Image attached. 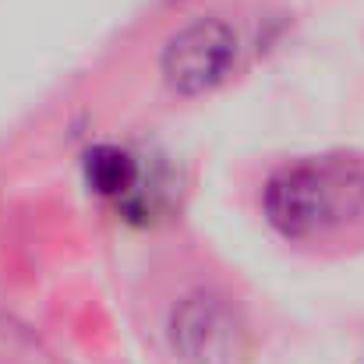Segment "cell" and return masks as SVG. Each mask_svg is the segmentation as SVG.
I'll list each match as a JSON object with an SVG mask.
<instances>
[{
  "label": "cell",
  "mask_w": 364,
  "mask_h": 364,
  "mask_svg": "<svg viewBox=\"0 0 364 364\" xmlns=\"http://www.w3.org/2000/svg\"><path fill=\"white\" fill-rule=\"evenodd\" d=\"M237 50V32L223 18H195L163 43L159 75L173 96L195 100L234 75Z\"/></svg>",
  "instance_id": "2"
},
{
  "label": "cell",
  "mask_w": 364,
  "mask_h": 364,
  "mask_svg": "<svg viewBox=\"0 0 364 364\" xmlns=\"http://www.w3.org/2000/svg\"><path fill=\"white\" fill-rule=\"evenodd\" d=\"M262 209L290 241L329 237L364 213V170L343 159L290 163L265 181Z\"/></svg>",
  "instance_id": "1"
},
{
  "label": "cell",
  "mask_w": 364,
  "mask_h": 364,
  "mask_svg": "<svg viewBox=\"0 0 364 364\" xmlns=\"http://www.w3.org/2000/svg\"><path fill=\"white\" fill-rule=\"evenodd\" d=\"M85 181L103 198H127L138 184V163L121 145H96L85 152Z\"/></svg>",
  "instance_id": "4"
},
{
  "label": "cell",
  "mask_w": 364,
  "mask_h": 364,
  "mask_svg": "<svg viewBox=\"0 0 364 364\" xmlns=\"http://www.w3.org/2000/svg\"><path fill=\"white\" fill-rule=\"evenodd\" d=\"M173 347L191 364H230L241 347V326L223 301L195 294L173 311Z\"/></svg>",
  "instance_id": "3"
}]
</instances>
